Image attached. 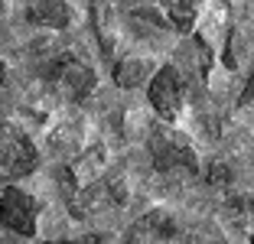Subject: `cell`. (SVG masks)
Instances as JSON below:
<instances>
[{
  "label": "cell",
  "mask_w": 254,
  "mask_h": 244,
  "mask_svg": "<svg viewBox=\"0 0 254 244\" xmlns=\"http://www.w3.org/2000/svg\"><path fill=\"white\" fill-rule=\"evenodd\" d=\"M0 10H3V0H0Z\"/></svg>",
  "instance_id": "12"
},
{
  "label": "cell",
  "mask_w": 254,
  "mask_h": 244,
  "mask_svg": "<svg viewBox=\"0 0 254 244\" xmlns=\"http://www.w3.org/2000/svg\"><path fill=\"white\" fill-rule=\"evenodd\" d=\"M251 244H254V238H251Z\"/></svg>",
  "instance_id": "13"
},
{
  "label": "cell",
  "mask_w": 254,
  "mask_h": 244,
  "mask_svg": "<svg viewBox=\"0 0 254 244\" xmlns=\"http://www.w3.org/2000/svg\"><path fill=\"white\" fill-rule=\"evenodd\" d=\"M150 156H153V166L160 173H173V176H192L199 170V160H195L192 147L183 133L173 130H157L150 137Z\"/></svg>",
  "instance_id": "2"
},
{
  "label": "cell",
  "mask_w": 254,
  "mask_h": 244,
  "mask_svg": "<svg viewBox=\"0 0 254 244\" xmlns=\"http://www.w3.org/2000/svg\"><path fill=\"white\" fill-rule=\"evenodd\" d=\"M238 111H254V68H251V75L245 81V91L238 98Z\"/></svg>",
  "instance_id": "9"
},
{
  "label": "cell",
  "mask_w": 254,
  "mask_h": 244,
  "mask_svg": "<svg viewBox=\"0 0 254 244\" xmlns=\"http://www.w3.org/2000/svg\"><path fill=\"white\" fill-rule=\"evenodd\" d=\"M153 72L143 59H121L114 65V81H118V88H140V85H150Z\"/></svg>",
  "instance_id": "8"
},
{
  "label": "cell",
  "mask_w": 254,
  "mask_h": 244,
  "mask_svg": "<svg viewBox=\"0 0 254 244\" xmlns=\"http://www.w3.org/2000/svg\"><path fill=\"white\" fill-rule=\"evenodd\" d=\"M39 163V153L26 133L16 130L13 124H0V183H10V179L30 176Z\"/></svg>",
  "instance_id": "1"
},
{
  "label": "cell",
  "mask_w": 254,
  "mask_h": 244,
  "mask_svg": "<svg viewBox=\"0 0 254 244\" xmlns=\"http://www.w3.org/2000/svg\"><path fill=\"white\" fill-rule=\"evenodd\" d=\"M46 244H108L105 235H88V238H75V241H46Z\"/></svg>",
  "instance_id": "10"
},
{
  "label": "cell",
  "mask_w": 254,
  "mask_h": 244,
  "mask_svg": "<svg viewBox=\"0 0 254 244\" xmlns=\"http://www.w3.org/2000/svg\"><path fill=\"white\" fill-rule=\"evenodd\" d=\"M7 78V68H3V62H0V81Z\"/></svg>",
  "instance_id": "11"
},
{
  "label": "cell",
  "mask_w": 254,
  "mask_h": 244,
  "mask_svg": "<svg viewBox=\"0 0 254 244\" xmlns=\"http://www.w3.org/2000/svg\"><path fill=\"white\" fill-rule=\"evenodd\" d=\"M160 7H163L173 30L192 33L195 20H199V0H160Z\"/></svg>",
  "instance_id": "7"
},
{
  "label": "cell",
  "mask_w": 254,
  "mask_h": 244,
  "mask_svg": "<svg viewBox=\"0 0 254 244\" xmlns=\"http://www.w3.org/2000/svg\"><path fill=\"white\" fill-rule=\"evenodd\" d=\"M30 20L46 30H65L72 23L68 0H30Z\"/></svg>",
  "instance_id": "6"
},
{
  "label": "cell",
  "mask_w": 254,
  "mask_h": 244,
  "mask_svg": "<svg viewBox=\"0 0 254 244\" xmlns=\"http://www.w3.org/2000/svg\"><path fill=\"white\" fill-rule=\"evenodd\" d=\"M53 78L68 98H75V101L88 98L91 88H95V72H91L82 59H59L56 68H53Z\"/></svg>",
  "instance_id": "5"
},
{
  "label": "cell",
  "mask_w": 254,
  "mask_h": 244,
  "mask_svg": "<svg viewBox=\"0 0 254 244\" xmlns=\"http://www.w3.org/2000/svg\"><path fill=\"white\" fill-rule=\"evenodd\" d=\"M36 199L30 192H23L16 185L0 189V225L23 238L36 235Z\"/></svg>",
  "instance_id": "4"
},
{
  "label": "cell",
  "mask_w": 254,
  "mask_h": 244,
  "mask_svg": "<svg viewBox=\"0 0 254 244\" xmlns=\"http://www.w3.org/2000/svg\"><path fill=\"white\" fill-rule=\"evenodd\" d=\"M147 95L153 111L163 121H176L183 111V101H186V78L176 65H163L147 85Z\"/></svg>",
  "instance_id": "3"
}]
</instances>
